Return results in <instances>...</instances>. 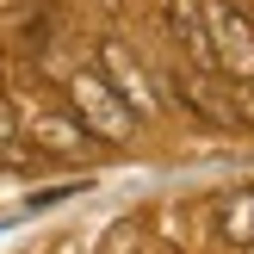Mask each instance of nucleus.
<instances>
[{
  "label": "nucleus",
  "mask_w": 254,
  "mask_h": 254,
  "mask_svg": "<svg viewBox=\"0 0 254 254\" xmlns=\"http://www.w3.org/2000/svg\"><path fill=\"white\" fill-rule=\"evenodd\" d=\"M168 19H174V37H180L186 62H192L198 74H217L223 62H217V50H211V37H205V19H198V6H192V0H174V6H168Z\"/></svg>",
  "instance_id": "nucleus-3"
},
{
  "label": "nucleus",
  "mask_w": 254,
  "mask_h": 254,
  "mask_svg": "<svg viewBox=\"0 0 254 254\" xmlns=\"http://www.w3.org/2000/svg\"><path fill=\"white\" fill-rule=\"evenodd\" d=\"M223 236H230V248L254 242V192H230L223 198Z\"/></svg>",
  "instance_id": "nucleus-6"
},
{
  "label": "nucleus",
  "mask_w": 254,
  "mask_h": 254,
  "mask_svg": "<svg viewBox=\"0 0 254 254\" xmlns=\"http://www.w3.org/2000/svg\"><path fill=\"white\" fill-rule=\"evenodd\" d=\"M99 68L112 74V81L124 87V99H130V118H149V93H143V74H136V62H124V50H99Z\"/></svg>",
  "instance_id": "nucleus-5"
},
{
  "label": "nucleus",
  "mask_w": 254,
  "mask_h": 254,
  "mask_svg": "<svg viewBox=\"0 0 254 254\" xmlns=\"http://www.w3.org/2000/svg\"><path fill=\"white\" fill-rule=\"evenodd\" d=\"M25 130H31V143L56 149V155H74V149H87V143H93V136H87V124L56 118V112H44V106H31V112H25Z\"/></svg>",
  "instance_id": "nucleus-4"
},
{
  "label": "nucleus",
  "mask_w": 254,
  "mask_h": 254,
  "mask_svg": "<svg viewBox=\"0 0 254 254\" xmlns=\"http://www.w3.org/2000/svg\"><path fill=\"white\" fill-rule=\"evenodd\" d=\"M198 19H205V37L217 50V62H230L236 74H248L254 68V25H248V12L230 6V0H205Z\"/></svg>",
  "instance_id": "nucleus-2"
},
{
  "label": "nucleus",
  "mask_w": 254,
  "mask_h": 254,
  "mask_svg": "<svg viewBox=\"0 0 254 254\" xmlns=\"http://www.w3.org/2000/svg\"><path fill=\"white\" fill-rule=\"evenodd\" d=\"M68 99L81 112V124H93L99 136H130V112L118 106V93H112V81L99 68H74L68 74Z\"/></svg>",
  "instance_id": "nucleus-1"
}]
</instances>
